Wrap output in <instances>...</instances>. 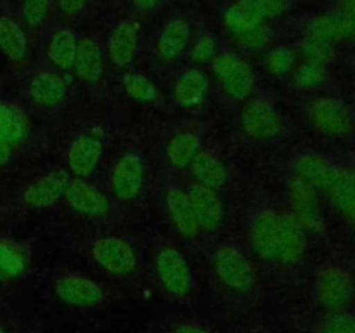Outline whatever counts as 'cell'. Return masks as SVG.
Returning <instances> with one entry per match:
<instances>
[{
  "mask_svg": "<svg viewBox=\"0 0 355 333\" xmlns=\"http://www.w3.org/2000/svg\"><path fill=\"white\" fill-rule=\"evenodd\" d=\"M250 241L260 259L279 266H293L307 252V232L290 212H259L252 219Z\"/></svg>",
  "mask_w": 355,
  "mask_h": 333,
  "instance_id": "obj_1",
  "label": "cell"
},
{
  "mask_svg": "<svg viewBox=\"0 0 355 333\" xmlns=\"http://www.w3.org/2000/svg\"><path fill=\"white\" fill-rule=\"evenodd\" d=\"M314 297L326 314L347 312L355 300V280L352 274L336 264H326L315 276Z\"/></svg>",
  "mask_w": 355,
  "mask_h": 333,
  "instance_id": "obj_2",
  "label": "cell"
},
{
  "mask_svg": "<svg viewBox=\"0 0 355 333\" xmlns=\"http://www.w3.org/2000/svg\"><path fill=\"white\" fill-rule=\"evenodd\" d=\"M311 127L326 137H349L355 132V113L338 97H318L307 106Z\"/></svg>",
  "mask_w": 355,
  "mask_h": 333,
  "instance_id": "obj_3",
  "label": "cell"
},
{
  "mask_svg": "<svg viewBox=\"0 0 355 333\" xmlns=\"http://www.w3.org/2000/svg\"><path fill=\"white\" fill-rule=\"evenodd\" d=\"M215 276L229 288V290L246 293L255 287V267L241 250L231 245L218 246L214 253Z\"/></svg>",
  "mask_w": 355,
  "mask_h": 333,
  "instance_id": "obj_4",
  "label": "cell"
},
{
  "mask_svg": "<svg viewBox=\"0 0 355 333\" xmlns=\"http://www.w3.org/2000/svg\"><path fill=\"white\" fill-rule=\"evenodd\" d=\"M321 194L315 187L305 180L293 179L288 184V201H290V214L298 221L307 234H321L324 232V215L321 207Z\"/></svg>",
  "mask_w": 355,
  "mask_h": 333,
  "instance_id": "obj_5",
  "label": "cell"
},
{
  "mask_svg": "<svg viewBox=\"0 0 355 333\" xmlns=\"http://www.w3.org/2000/svg\"><path fill=\"white\" fill-rule=\"evenodd\" d=\"M211 71L231 99L245 101L255 89V73L252 66L234 54H220L214 59Z\"/></svg>",
  "mask_w": 355,
  "mask_h": 333,
  "instance_id": "obj_6",
  "label": "cell"
},
{
  "mask_svg": "<svg viewBox=\"0 0 355 333\" xmlns=\"http://www.w3.org/2000/svg\"><path fill=\"white\" fill-rule=\"evenodd\" d=\"M241 127L255 141H270L283 134V118L272 103L253 99L243 106Z\"/></svg>",
  "mask_w": 355,
  "mask_h": 333,
  "instance_id": "obj_7",
  "label": "cell"
},
{
  "mask_svg": "<svg viewBox=\"0 0 355 333\" xmlns=\"http://www.w3.org/2000/svg\"><path fill=\"white\" fill-rule=\"evenodd\" d=\"M156 274L168 293L175 297H186L193 288V273L186 259L172 246H163L156 253Z\"/></svg>",
  "mask_w": 355,
  "mask_h": 333,
  "instance_id": "obj_8",
  "label": "cell"
},
{
  "mask_svg": "<svg viewBox=\"0 0 355 333\" xmlns=\"http://www.w3.org/2000/svg\"><path fill=\"white\" fill-rule=\"evenodd\" d=\"M321 194H324L340 217L355 229V165H336L331 180Z\"/></svg>",
  "mask_w": 355,
  "mask_h": 333,
  "instance_id": "obj_9",
  "label": "cell"
},
{
  "mask_svg": "<svg viewBox=\"0 0 355 333\" xmlns=\"http://www.w3.org/2000/svg\"><path fill=\"white\" fill-rule=\"evenodd\" d=\"M92 255L104 271L116 276L130 274L137 267V255L134 248L116 236L97 239L92 246Z\"/></svg>",
  "mask_w": 355,
  "mask_h": 333,
  "instance_id": "obj_10",
  "label": "cell"
},
{
  "mask_svg": "<svg viewBox=\"0 0 355 333\" xmlns=\"http://www.w3.org/2000/svg\"><path fill=\"white\" fill-rule=\"evenodd\" d=\"M144 184V163L135 153H127L114 163L111 189L118 200L130 201L139 196Z\"/></svg>",
  "mask_w": 355,
  "mask_h": 333,
  "instance_id": "obj_11",
  "label": "cell"
},
{
  "mask_svg": "<svg viewBox=\"0 0 355 333\" xmlns=\"http://www.w3.org/2000/svg\"><path fill=\"white\" fill-rule=\"evenodd\" d=\"M71 177L66 170H52L45 176L38 177L37 180L26 187L23 194V200L31 208H45L58 203L61 198H64Z\"/></svg>",
  "mask_w": 355,
  "mask_h": 333,
  "instance_id": "obj_12",
  "label": "cell"
},
{
  "mask_svg": "<svg viewBox=\"0 0 355 333\" xmlns=\"http://www.w3.org/2000/svg\"><path fill=\"white\" fill-rule=\"evenodd\" d=\"M55 293L73 307H94L103 300V288L78 274H66L55 281Z\"/></svg>",
  "mask_w": 355,
  "mask_h": 333,
  "instance_id": "obj_13",
  "label": "cell"
},
{
  "mask_svg": "<svg viewBox=\"0 0 355 333\" xmlns=\"http://www.w3.org/2000/svg\"><path fill=\"white\" fill-rule=\"evenodd\" d=\"M66 201L75 212L90 217H99L110 210V200L99 187L83 179H71L64 193Z\"/></svg>",
  "mask_w": 355,
  "mask_h": 333,
  "instance_id": "obj_14",
  "label": "cell"
},
{
  "mask_svg": "<svg viewBox=\"0 0 355 333\" xmlns=\"http://www.w3.org/2000/svg\"><path fill=\"white\" fill-rule=\"evenodd\" d=\"M187 196H189L191 207H193L201 231H214L215 228H218L224 217V205L217 191L201 186V184H194L187 191Z\"/></svg>",
  "mask_w": 355,
  "mask_h": 333,
  "instance_id": "obj_15",
  "label": "cell"
},
{
  "mask_svg": "<svg viewBox=\"0 0 355 333\" xmlns=\"http://www.w3.org/2000/svg\"><path fill=\"white\" fill-rule=\"evenodd\" d=\"M101 156H103V139L94 134V132L82 134L69 148V170L78 179L89 177L96 170Z\"/></svg>",
  "mask_w": 355,
  "mask_h": 333,
  "instance_id": "obj_16",
  "label": "cell"
},
{
  "mask_svg": "<svg viewBox=\"0 0 355 333\" xmlns=\"http://www.w3.org/2000/svg\"><path fill=\"white\" fill-rule=\"evenodd\" d=\"M335 169V163L329 162L326 156L319 155V153H305V155L297 156L291 163L293 177L311 184L312 187L319 191V194L324 191V187L331 180Z\"/></svg>",
  "mask_w": 355,
  "mask_h": 333,
  "instance_id": "obj_17",
  "label": "cell"
},
{
  "mask_svg": "<svg viewBox=\"0 0 355 333\" xmlns=\"http://www.w3.org/2000/svg\"><path fill=\"white\" fill-rule=\"evenodd\" d=\"M139 45V24L134 21H121L113 28L107 40L110 58L118 68H125L132 62Z\"/></svg>",
  "mask_w": 355,
  "mask_h": 333,
  "instance_id": "obj_18",
  "label": "cell"
},
{
  "mask_svg": "<svg viewBox=\"0 0 355 333\" xmlns=\"http://www.w3.org/2000/svg\"><path fill=\"white\" fill-rule=\"evenodd\" d=\"M305 38L336 45L343 40H350V31L342 14L333 10L311 17L305 24Z\"/></svg>",
  "mask_w": 355,
  "mask_h": 333,
  "instance_id": "obj_19",
  "label": "cell"
},
{
  "mask_svg": "<svg viewBox=\"0 0 355 333\" xmlns=\"http://www.w3.org/2000/svg\"><path fill=\"white\" fill-rule=\"evenodd\" d=\"M191 38V28L189 23L182 17H173L165 26L162 28L158 35V44H156V51H158L159 59L163 61H175L189 45Z\"/></svg>",
  "mask_w": 355,
  "mask_h": 333,
  "instance_id": "obj_20",
  "label": "cell"
},
{
  "mask_svg": "<svg viewBox=\"0 0 355 333\" xmlns=\"http://www.w3.org/2000/svg\"><path fill=\"white\" fill-rule=\"evenodd\" d=\"M73 73L83 82L94 83L103 76L104 59L99 44L94 38H82L78 42L75 61H73Z\"/></svg>",
  "mask_w": 355,
  "mask_h": 333,
  "instance_id": "obj_21",
  "label": "cell"
},
{
  "mask_svg": "<svg viewBox=\"0 0 355 333\" xmlns=\"http://www.w3.org/2000/svg\"><path fill=\"white\" fill-rule=\"evenodd\" d=\"M166 208H168L173 225H175L180 234L186 236V238H194V236L200 234V224H198L196 215H194L186 191L175 189V187L170 189L166 193Z\"/></svg>",
  "mask_w": 355,
  "mask_h": 333,
  "instance_id": "obj_22",
  "label": "cell"
},
{
  "mask_svg": "<svg viewBox=\"0 0 355 333\" xmlns=\"http://www.w3.org/2000/svg\"><path fill=\"white\" fill-rule=\"evenodd\" d=\"M30 96L38 106L55 108L66 97V83L58 73L42 71L30 83Z\"/></svg>",
  "mask_w": 355,
  "mask_h": 333,
  "instance_id": "obj_23",
  "label": "cell"
},
{
  "mask_svg": "<svg viewBox=\"0 0 355 333\" xmlns=\"http://www.w3.org/2000/svg\"><path fill=\"white\" fill-rule=\"evenodd\" d=\"M210 89V80L200 69H186L175 82V101L180 106L193 108L203 103Z\"/></svg>",
  "mask_w": 355,
  "mask_h": 333,
  "instance_id": "obj_24",
  "label": "cell"
},
{
  "mask_svg": "<svg viewBox=\"0 0 355 333\" xmlns=\"http://www.w3.org/2000/svg\"><path fill=\"white\" fill-rule=\"evenodd\" d=\"M191 172H193L196 184L207 186L210 189H220L227 182V169L224 163L208 151H200L196 158L191 163Z\"/></svg>",
  "mask_w": 355,
  "mask_h": 333,
  "instance_id": "obj_25",
  "label": "cell"
},
{
  "mask_svg": "<svg viewBox=\"0 0 355 333\" xmlns=\"http://www.w3.org/2000/svg\"><path fill=\"white\" fill-rule=\"evenodd\" d=\"M0 51L12 62L24 61L28 56L26 35L10 17H0Z\"/></svg>",
  "mask_w": 355,
  "mask_h": 333,
  "instance_id": "obj_26",
  "label": "cell"
},
{
  "mask_svg": "<svg viewBox=\"0 0 355 333\" xmlns=\"http://www.w3.org/2000/svg\"><path fill=\"white\" fill-rule=\"evenodd\" d=\"M76 49H78V40L75 33L68 28H61L52 33L51 42H49V59L59 69H71Z\"/></svg>",
  "mask_w": 355,
  "mask_h": 333,
  "instance_id": "obj_27",
  "label": "cell"
},
{
  "mask_svg": "<svg viewBox=\"0 0 355 333\" xmlns=\"http://www.w3.org/2000/svg\"><path fill=\"white\" fill-rule=\"evenodd\" d=\"M200 151V139L193 132H179L166 144V156H168L170 163L177 169L191 166V163Z\"/></svg>",
  "mask_w": 355,
  "mask_h": 333,
  "instance_id": "obj_28",
  "label": "cell"
},
{
  "mask_svg": "<svg viewBox=\"0 0 355 333\" xmlns=\"http://www.w3.org/2000/svg\"><path fill=\"white\" fill-rule=\"evenodd\" d=\"M28 134V121L17 108L0 104V141L9 144H19Z\"/></svg>",
  "mask_w": 355,
  "mask_h": 333,
  "instance_id": "obj_29",
  "label": "cell"
},
{
  "mask_svg": "<svg viewBox=\"0 0 355 333\" xmlns=\"http://www.w3.org/2000/svg\"><path fill=\"white\" fill-rule=\"evenodd\" d=\"M224 23L232 31V35L243 33V31H248L252 28L260 26V24H266L252 12V9L243 0H238L225 10Z\"/></svg>",
  "mask_w": 355,
  "mask_h": 333,
  "instance_id": "obj_30",
  "label": "cell"
},
{
  "mask_svg": "<svg viewBox=\"0 0 355 333\" xmlns=\"http://www.w3.org/2000/svg\"><path fill=\"white\" fill-rule=\"evenodd\" d=\"M26 269V257L14 243L0 241V278H16Z\"/></svg>",
  "mask_w": 355,
  "mask_h": 333,
  "instance_id": "obj_31",
  "label": "cell"
},
{
  "mask_svg": "<svg viewBox=\"0 0 355 333\" xmlns=\"http://www.w3.org/2000/svg\"><path fill=\"white\" fill-rule=\"evenodd\" d=\"M123 87L128 96L139 103H155L158 99V90H156L155 83L141 73H127L123 76Z\"/></svg>",
  "mask_w": 355,
  "mask_h": 333,
  "instance_id": "obj_32",
  "label": "cell"
},
{
  "mask_svg": "<svg viewBox=\"0 0 355 333\" xmlns=\"http://www.w3.org/2000/svg\"><path fill=\"white\" fill-rule=\"evenodd\" d=\"M326 66L304 61L295 71V83L302 90H315L326 82Z\"/></svg>",
  "mask_w": 355,
  "mask_h": 333,
  "instance_id": "obj_33",
  "label": "cell"
},
{
  "mask_svg": "<svg viewBox=\"0 0 355 333\" xmlns=\"http://www.w3.org/2000/svg\"><path fill=\"white\" fill-rule=\"evenodd\" d=\"M295 62H297V52L286 45L272 49L266 58L267 69L276 76H284L293 71Z\"/></svg>",
  "mask_w": 355,
  "mask_h": 333,
  "instance_id": "obj_34",
  "label": "cell"
},
{
  "mask_svg": "<svg viewBox=\"0 0 355 333\" xmlns=\"http://www.w3.org/2000/svg\"><path fill=\"white\" fill-rule=\"evenodd\" d=\"M300 52L305 61L315 62V65L326 66L331 62L336 56V45L326 44V42L305 38L300 45Z\"/></svg>",
  "mask_w": 355,
  "mask_h": 333,
  "instance_id": "obj_35",
  "label": "cell"
},
{
  "mask_svg": "<svg viewBox=\"0 0 355 333\" xmlns=\"http://www.w3.org/2000/svg\"><path fill=\"white\" fill-rule=\"evenodd\" d=\"M243 2L263 23L281 17L290 7V0H243Z\"/></svg>",
  "mask_w": 355,
  "mask_h": 333,
  "instance_id": "obj_36",
  "label": "cell"
},
{
  "mask_svg": "<svg viewBox=\"0 0 355 333\" xmlns=\"http://www.w3.org/2000/svg\"><path fill=\"white\" fill-rule=\"evenodd\" d=\"M51 0H23L24 23L30 28H38L45 23Z\"/></svg>",
  "mask_w": 355,
  "mask_h": 333,
  "instance_id": "obj_37",
  "label": "cell"
},
{
  "mask_svg": "<svg viewBox=\"0 0 355 333\" xmlns=\"http://www.w3.org/2000/svg\"><path fill=\"white\" fill-rule=\"evenodd\" d=\"M236 40L246 49H252V51H259V49L266 47L270 40V30L267 24H260V26L252 28L248 31H243V33L234 35Z\"/></svg>",
  "mask_w": 355,
  "mask_h": 333,
  "instance_id": "obj_38",
  "label": "cell"
},
{
  "mask_svg": "<svg viewBox=\"0 0 355 333\" xmlns=\"http://www.w3.org/2000/svg\"><path fill=\"white\" fill-rule=\"evenodd\" d=\"M217 40H215L214 35L207 33V35H201L196 42H194L193 49H191V59L194 62H203L211 61V59L217 58Z\"/></svg>",
  "mask_w": 355,
  "mask_h": 333,
  "instance_id": "obj_39",
  "label": "cell"
},
{
  "mask_svg": "<svg viewBox=\"0 0 355 333\" xmlns=\"http://www.w3.org/2000/svg\"><path fill=\"white\" fill-rule=\"evenodd\" d=\"M336 10L342 14L347 26H349L350 40H355V0H342Z\"/></svg>",
  "mask_w": 355,
  "mask_h": 333,
  "instance_id": "obj_40",
  "label": "cell"
},
{
  "mask_svg": "<svg viewBox=\"0 0 355 333\" xmlns=\"http://www.w3.org/2000/svg\"><path fill=\"white\" fill-rule=\"evenodd\" d=\"M87 2L89 0H58V6L61 12L66 14V16H76V14H80L85 9Z\"/></svg>",
  "mask_w": 355,
  "mask_h": 333,
  "instance_id": "obj_41",
  "label": "cell"
},
{
  "mask_svg": "<svg viewBox=\"0 0 355 333\" xmlns=\"http://www.w3.org/2000/svg\"><path fill=\"white\" fill-rule=\"evenodd\" d=\"M172 333H211V332L196 321H182L173 325Z\"/></svg>",
  "mask_w": 355,
  "mask_h": 333,
  "instance_id": "obj_42",
  "label": "cell"
},
{
  "mask_svg": "<svg viewBox=\"0 0 355 333\" xmlns=\"http://www.w3.org/2000/svg\"><path fill=\"white\" fill-rule=\"evenodd\" d=\"M132 2L135 3V7H139L141 10H144V12H149V10L156 9L162 0H132Z\"/></svg>",
  "mask_w": 355,
  "mask_h": 333,
  "instance_id": "obj_43",
  "label": "cell"
},
{
  "mask_svg": "<svg viewBox=\"0 0 355 333\" xmlns=\"http://www.w3.org/2000/svg\"><path fill=\"white\" fill-rule=\"evenodd\" d=\"M10 149L12 148H10L9 144H6V142L0 141V166L6 165L7 160L10 158Z\"/></svg>",
  "mask_w": 355,
  "mask_h": 333,
  "instance_id": "obj_44",
  "label": "cell"
},
{
  "mask_svg": "<svg viewBox=\"0 0 355 333\" xmlns=\"http://www.w3.org/2000/svg\"><path fill=\"white\" fill-rule=\"evenodd\" d=\"M0 333H7V332H6V328H3L2 325H0Z\"/></svg>",
  "mask_w": 355,
  "mask_h": 333,
  "instance_id": "obj_45",
  "label": "cell"
},
{
  "mask_svg": "<svg viewBox=\"0 0 355 333\" xmlns=\"http://www.w3.org/2000/svg\"><path fill=\"white\" fill-rule=\"evenodd\" d=\"M352 66H354V68H355V58L352 59Z\"/></svg>",
  "mask_w": 355,
  "mask_h": 333,
  "instance_id": "obj_46",
  "label": "cell"
},
{
  "mask_svg": "<svg viewBox=\"0 0 355 333\" xmlns=\"http://www.w3.org/2000/svg\"><path fill=\"white\" fill-rule=\"evenodd\" d=\"M352 318H354V326H355V314H352Z\"/></svg>",
  "mask_w": 355,
  "mask_h": 333,
  "instance_id": "obj_47",
  "label": "cell"
}]
</instances>
